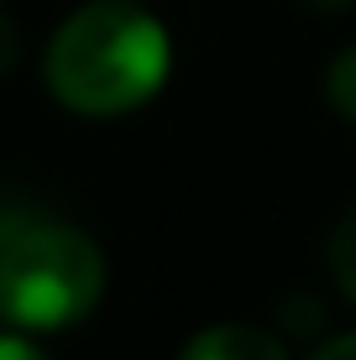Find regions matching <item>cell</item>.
<instances>
[{
    "label": "cell",
    "mask_w": 356,
    "mask_h": 360,
    "mask_svg": "<svg viewBox=\"0 0 356 360\" xmlns=\"http://www.w3.org/2000/svg\"><path fill=\"white\" fill-rule=\"evenodd\" d=\"M168 32L131 0L73 11L47 47V89L73 115H126L168 79Z\"/></svg>",
    "instance_id": "6da1fadb"
},
{
    "label": "cell",
    "mask_w": 356,
    "mask_h": 360,
    "mask_svg": "<svg viewBox=\"0 0 356 360\" xmlns=\"http://www.w3.org/2000/svg\"><path fill=\"white\" fill-rule=\"evenodd\" d=\"M105 292V256L84 230L42 214L0 219V314L16 329L58 334Z\"/></svg>",
    "instance_id": "7a4b0ae2"
},
{
    "label": "cell",
    "mask_w": 356,
    "mask_h": 360,
    "mask_svg": "<svg viewBox=\"0 0 356 360\" xmlns=\"http://www.w3.org/2000/svg\"><path fill=\"white\" fill-rule=\"evenodd\" d=\"M178 360H288V345L262 324H210L183 345Z\"/></svg>",
    "instance_id": "3957f363"
},
{
    "label": "cell",
    "mask_w": 356,
    "mask_h": 360,
    "mask_svg": "<svg viewBox=\"0 0 356 360\" xmlns=\"http://www.w3.org/2000/svg\"><path fill=\"white\" fill-rule=\"evenodd\" d=\"M325 262H330L336 288L356 303V204L336 219V230H330V240H325Z\"/></svg>",
    "instance_id": "277c9868"
},
{
    "label": "cell",
    "mask_w": 356,
    "mask_h": 360,
    "mask_svg": "<svg viewBox=\"0 0 356 360\" xmlns=\"http://www.w3.org/2000/svg\"><path fill=\"white\" fill-rule=\"evenodd\" d=\"M325 99L340 120H356V42L336 53V63L325 68Z\"/></svg>",
    "instance_id": "5b68a950"
},
{
    "label": "cell",
    "mask_w": 356,
    "mask_h": 360,
    "mask_svg": "<svg viewBox=\"0 0 356 360\" xmlns=\"http://www.w3.org/2000/svg\"><path fill=\"white\" fill-rule=\"evenodd\" d=\"M0 360H47V355L32 340H21V334H0Z\"/></svg>",
    "instance_id": "8992f818"
},
{
    "label": "cell",
    "mask_w": 356,
    "mask_h": 360,
    "mask_svg": "<svg viewBox=\"0 0 356 360\" xmlns=\"http://www.w3.org/2000/svg\"><path fill=\"white\" fill-rule=\"evenodd\" d=\"M314 360H356V334H340V340H330Z\"/></svg>",
    "instance_id": "52a82bcc"
},
{
    "label": "cell",
    "mask_w": 356,
    "mask_h": 360,
    "mask_svg": "<svg viewBox=\"0 0 356 360\" xmlns=\"http://www.w3.org/2000/svg\"><path fill=\"white\" fill-rule=\"evenodd\" d=\"M11 63H16V27L0 16V73H6Z\"/></svg>",
    "instance_id": "ba28073f"
},
{
    "label": "cell",
    "mask_w": 356,
    "mask_h": 360,
    "mask_svg": "<svg viewBox=\"0 0 356 360\" xmlns=\"http://www.w3.org/2000/svg\"><path fill=\"white\" fill-rule=\"evenodd\" d=\"M309 11H320V16H340V11H351L356 0H304Z\"/></svg>",
    "instance_id": "9c48e42d"
}]
</instances>
